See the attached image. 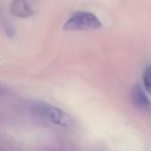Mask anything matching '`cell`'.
Listing matches in <instances>:
<instances>
[{
	"label": "cell",
	"mask_w": 151,
	"mask_h": 151,
	"mask_svg": "<svg viewBox=\"0 0 151 151\" xmlns=\"http://www.w3.org/2000/svg\"><path fill=\"white\" fill-rule=\"evenodd\" d=\"M11 13L17 18H30L33 15V11L25 0H13L11 3Z\"/></svg>",
	"instance_id": "4"
},
{
	"label": "cell",
	"mask_w": 151,
	"mask_h": 151,
	"mask_svg": "<svg viewBox=\"0 0 151 151\" xmlns=\"http://www.w3.org/2000/svg\"><path fill=\"white\" fill-rule=\"evenodd\" d=\"M101 26L103 24L94 14L79 11L73 13L65 21L63 29L66 31H84V30L99 29Z\"/></svg>",
	"instance_id": "1"
},
{
	"label": "cell",
	"mask_w": 151,
	"mask_h": 151,
	"mask_svg": "<svg viewBox=\"0 0 151 151\" xmlns=\"http://www.w3.org/2000/svg\"><path fill=\"white\" fill-rule=\"evenodd\" d=\"M142 80H143V85H144L145 90L147 92L151 93V65H149L144 70L142 76Z\"/></svg>",
	"instance_id": "5"
},
{
	"label": "cell",
	"mask_w": 151,
	"mask_h": 151,
	"mask_svg": "<svg viewBox=\"0 0 151 151\" xmlns=\"http://www.w3.org/2000/svg\"><path fill=\"white\" fill-rule=\"evenodd\" d=\"M130 97H132V105L139 109L140 111L148 112L151 111V101L148 99L143 89L140 86L136 85L134 88L132 89V93H130Z\"/></svg>",
	"instance_id": "3"
},
{
	"label": "cell",
	"mask_w": 151,
	"mask_h": 151,
	"mask_svg": "<svg viewBox=\"0 0 151 151\" xmlns=\"http://www.w3.org/2000/svg\"><path fill=\"white\" fill-rule=\"evenodd\" d=\"M34 112L40 118H44L56 125L67 126L71 122V118L62 110L46 103L37 104L34 107Z\"/></svg>",
	"instance_id": "2"
}]
</instances>
